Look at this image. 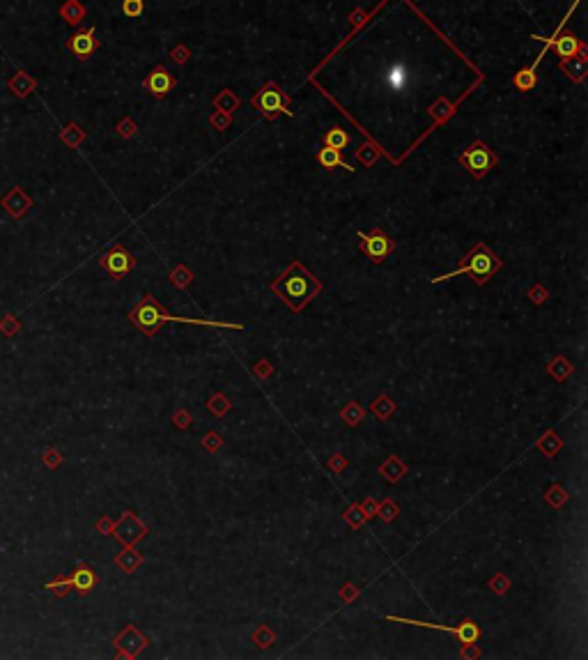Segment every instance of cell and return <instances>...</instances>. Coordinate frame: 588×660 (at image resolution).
<instances>
[{"label": "cell", "instance_id": "1", "mask_svg": "<svg viewBox=\"0 0 588 660\" xmlns=\"http://www.w3.org/2000/svg\"><path fill=\"white\" fill-rule=\"evenodd\" d=\"M131 325H136L145 336H152L156 332H161V327L166 322H177V325H195V327H214V329H232V332H244V325L241 322H223V320H200V318H179V316H170V313L163 309V306L156 302V297L145 293L143 300H140L133 309L127 313Z\"/></svg>", "mask_w": 588, "mask_h": 660}, {"label": "cell", "instance_id": "2", "mask_svg": "<svg viewBox=\"0 0 588 660\" xmlns=\"http://www.w3.org/2000/svg\"><path fill=\"white\" fill-rule=\"evenodd\" d=\"M271 293L283 300L294 313H301L315 297L322 293L324 286L315 274L306 270V265L292 261L276 279L271 281Z\"/></svg>", "mask_w": 588, "mask_h": 660}, {"label": "cell", "instance_id": "3", "mask_svg": "<svg viewBox=\"0 0 588 660\" xmlns=\"http://www.w3.org/2000/svg\"><path fill=\"white\" fill-rule=\"evenodd\" d=\"M501 267H504V261L494 254V251L488 247V244H476L469 254L462 258V263L458 270H453L448 274H444V277H435L430 279L432 283H442L446 279H453V277H462V274H472V279L476 286H485L494 274L501 272Z\"/></svg>", "mask_w": 588, "mask_h": 660}, {"label": "cell", "instance_id": "4", "mask_svg": "<svg viewBox=\"0 0 588 660\" xmlns=\"http://www.w3.org/2000/svg\"><path fill=\"white\" fill-rule=\"evenodd\" d=\"M386 622L405 624V626H419V628H430V631H444V633L453 635V638H458L462 647H465V644H478V642L483 640V631H481V626H478L472 617H467L465 622H462L460 626L425 624V622H419V619H407V617H386Z\"/></svg>", "mask_w": 588, "mask_h": 660}, {"label": "cell", "instance_id": "5", "mask_svg": "<svg viewBox=\"0 0 588 660\" xmlns=\"http://www.w3.org/2000/svg\"><path fill=\"white\" fill-rule=\"evenodd\" d=\"M460 163L465 166L474 177H485L488 173L499 163V156L494 154L483 140H474L465 152L460 154Z\"/></svg>", "mask_w": 588, "mask_h": 660}, {"label": "cell", "instance_id": "6", "mask_svg": "<svg viewBox=\"0 0 588 660\" xmlns=\"http://www.w3.org/2000/svg\"><path fill=\"white\" fill-rule=\"evenodd\" d=\"M356 237H359L361 254H363L365 258H370L375 265H379V263L386 261V258L393 254V249H395V242L391 240L389 235L382 230V228H372L370 233L359 230Z\"/></svg>", "mask_w": 588, "mask_h": 660}, {"label": "cell", "instance_id": "7", "mask_svg": "<svg viewBox=\"0 0 588 660\" xmlns=\"http://www.w3.org/2000/svg\"><path fill=\"white\" fill-rule=\"evenodd\" d=\"M253 104H255V108H260L264 117H276L278 113L289 115V111H287L289 99L276 83H266L264 88L253 97Z\"/></svg>", "mask_w": 588, "mask_h": 660}, {"label": "cell", "instance_id": "8", "mask_svg": "<svg viewBox=\"0 0 588 660\" xmlns=\"http://www.w3.org/2000/svg\"><path fill=\"white\" fill-rule=\"evenodd\" d=\"M111 534H113L117 541H120L124 548H133V545L138 543V541L145 538L147 527L138 520L133 511H124L120 520L113 525V531H111Z\"/></svg>", "mask_w": 588, "mask_h": 660}, {"label": "cell", "instance_id": "9", "mask_svg": "<svg viewBox=\"0 0 588 660\" xmlns=\"http://www.w3.org/2000/svg\"><path fill=\"white\" fill-rule=\"evenodd\" d=\"M133 267H136V258H133L122 244H115L108 254H104V258H101V270H104L108 277H113L115 281L127 277Z\"/></svg>", "mask_w": 588, "mask_h": 660}, {"label": "cell", "instance_id": "10", "mask_svg": "<svg viewBox=\"0 0 588 660\" xmlns=\"http://www.w3.org/2000/svg\"><path fill=\"white\" fill-rule=\"evenodd\" d=\"M150 640L145 635L138 633V628L133 624H127V628L115 638V647H117V656L120 658H136L140 651H143Z\"/></svg>", "mask_w": 588, "mask_h": 660}, {"label": "cell", "instance_id": "11", "mask_svg": "<svg viewBox=\"0 0 588 660\" xmlns=\"http://www.w3.org/2000/svg\"><path fill=\"white\" fill-rule=\"evenodd\" d=\"M69 51L74 53L78 60L90 58L92 53L97 51V37H95V28H88L83 33H76L72 39H69Z\"/></svg>", "mask_w": 588, "mask_h": 660}, {"label": "cell", "instance_id": "12", "mask_svg": "<svg viewBox=\"0 0 588 660\" xmlns=\"http://www.w3.org/2000/svg\"><path fill=\"white\" fill-rule=\"evenodd\" d=\"M97 573L92 571V566H88V564H78L76 566V571L72 573V578H69V585H72V589H76V594L78 596H88L92 589L97 587Z\"/></svg>", "mask_w": 588, "mask_h": 660}, {"label": "cell", "instance_id": "13", "mask_svg": "<svg viewBox=\"0 0 588 660\" xmlns=\"http://www.w3.org/2000/svg\"><path fill=\"white\" fill-rule=\"evenodd\" d=\"M172 85H175V81H172V76L166 67H154L150 76L145 78V88L150 90L156 99L166 97V94L172 90Z\"/></svg>", "mask_w": 588, "mask_h": 660}, {"label": "cell", "instance_id": "14", "mask_svg": "<svg viewBox=\"0 0 588 660\" xmlns=\"http://www.w3.org/2000/svg\"><path fill=\"white\" fill-rule=\"evenodd\" d=\"M552 49H556V53H559L563 60H575L579 53H584V44L572 33H566L554 39Z\"/></svg>", "mask_w": 588, "mask_h": 660}, {"label": "cell", "instance_id": "15", "mask_svg": "<svg viewBox=\"0 0 588 660\" xmlns=\"http://www.w3.org/2000/svg\"><path fill=\"white\" fill-rule=\"evenodd\" d=\"M407 471H409V467H407V462L400 460L398 455H389L379 465V476L389 483H400L407 476Z\"/></svg>", "mask_w": 588, "mask_h": 660}, {"label": "cell", "instance_id": "16", "mask_svg": "<svg viewBox=\"0 0 588 660\" xmlns=\"http://www.w3.org/2000/svg\"><path fill=\"white\" fill-rule=\"evenodd\" d=\"M315 159H317V163H319V166H322L324 170L345 168L347 173H354V166H349V163L342 159V154H340L338 150H333V147L322 145V147H319V150H317Z\"/></svg>", "mask_w": 588, "mask_h": 660}, {"label": "cell", "instance_id": "17", "mask_svg": "<svg viewBox=\"0 0 588 660\" xmlns=\"http://www.w3.org/2000/svg\"><path fill=\"white\" fill-rule=\"evenodd\" d=\"M563 446H566V442L561 439V435L559 433H554V430H547V433L543 435L536 442V449L545 455V458H554L556 453H561L563 451Z\"/></svg>", "mask_w": 588, "mask_h": 660}, {"label": "cell", "instance_id": "18", "mask_svg": "<svg viewBox=\"0 0 588 660\" xmlns=\"http://www.w3.org/2000/svg\"><path fill=\"white\" fill-rule=\"evenodd\" d=\"M547 373H550L556 382H566L568 377L575 373V366L570 364V361L566 359V357H554L550 364H547Z\"/></svg>", "mask_w": 588, "mask_h": 660}, {"label": "cell", "instance_id": "19", "mask_svg": "<svg viewBox=\"0 0 588 660\" xmlns=\"http://www.w3.org/2000/svg\"><path fill=\"white\" fill-rule=\"evenodd\" d=\"M322 143H324L326 147H333V150L342 152L345 147L349 145V133L345 131L342 127H331V129H329L324 136H322Z\"/></svg>", "mask_w": 588, "mask_h": 660}, {"label": "cell", "instance_id": "20", "mask_svg": "<svg viewBox=\"0 0 588 660\" xmlns=\"http://www.w3.org/2000/svg\"><path fill=\"white\" fill-rule=\"evenodd\" d=\"M370 410H372V414L377 416L379 421H389L391 416L395 414L398 405L393 403V400L389 398V394H382V396L375 398V403L370 405Z\"/></svg>", "mask_w": 588, "mask_h": 660}, {"label": "cell", "instance_id": "21", "mask_svg": "<svg viewBox=\"0 0 588 660\" xmlns=\"http://www.w3.org/2000/svg\"><path fill=\"white\" fill-rule=\"evenodd\" d=\"M115 564L120 566L124 573H133L140 564H143V557H140L133 548H124L122 552L115 557Z\"/></svg>", "mask_w": 588, "mask_h": 660}, {"label": "cell", "instance_id": "22", "mask_svg": "<svg viewBox=\"0 0 588 660\" xmlns=\"http://www.w3.org/2000/svg\"><path fill=\"white\" fill-rule=\"evenodd\" d=\"M250 640H253V644L257 649H271L273 644H276V633L271 631V626L262 624V626H257L253 631Z\"/></svg>", "mask_w": 588, "mask_h": 660}, {"label": "cell", "instance_id": "23", "mask_svg": "<svg viewBox=\"0 0 588 660\" xmlns=\"http://www.w3.org/2000/svg\"><path fill=\"white\" fill-rule=\"evenodd\" d=\"M363 416H365V410L356 403V400H349V403L340 410V419L347 423V426H352V428L359 426V423L363 421Z\"/></svg>", "mask_w": 588, "mask_h": 660}, {"label": "cell", "instance_id": "24", "mask_svg": "<svg viewBox=\"0 0 588 660\" xmlns=\"http://www.w3.org/2000/svg\"><path fill=\"white\" fill-rule=\"evenodd\" d=\"M545 504L547 506H552V508H561V506H566V501H568V490L563 488V485H559V483H554L552 488H547L545 490Z\"/></svg>", "mask_w": 588, "mask_h": 660}, {"label": "cell", "instance_id": "25", "mask_svg": "<svg viewBox=\"0 0 588 660\" xmlns=\"http://www.w3.org/2000/svg\"><path fill=\"white\" fill-rule=\"evenodd\" d=\"M342 520L347 522L352 529H361L368 522V518H365L363 511H361L359 504H349L347 508L342 511Z\"/></svg>", "mask_w": 588, "mask_h": 660}, {"label": "cell", "instance_id": "26", "mask_svg": "<svg viewBox=\"0 0 588 660\" xmlns=\"http://www.w3.org/2000/svg\"><path fill=\"white\" fill-rule=\"evenodd\" d=\"M230 407H232L230 398H228V396H223L221 391H216V394H211L209 403H207V410H209L211 414H214V416H223V414H228V412H230Z\"/></svg>", "mask_w": 588, "mask_h": 660}, {"label": "cell", "instance_id": "27", "mask_svg": "<svg viewBox=\"0 0 588 660\" xmlns=\"http://www.w3.org/2000/svg\"><path fill=\"white\" fill-rule=\"evenodd\" d=\"M193 272L189 270L186 265H177L175 270H172V274H170V281L175 283V288H179V290H186L193 283Z\"/></svg>", "mask_w": 588, "mask_h": 660}, {"label": "cell", "instance_id": "28", "mask_svg": "<svg viewBox=\"0 0 588 660\" xmlns=\"http://www.w3.org/2000/svg\"><path fill=\"white\" fill-rule=\"evenodd\" d=\"M488 589L497 596H506L508 589H511V578H508L506 573H497V575H492L488 580Z\"/></svg>", "mask_w": 588, "mask_h": 660}, {"label": "cell", "instance_id": "29", "mask_svg": "<svg viewBox=\"0 0 588 660\" xmlns=\"http://www.w3.org/2000/svg\"><path fill=\"white\" fill-rule=\"evenodd\" d=\"M377 515L382 518L384 522H393L395 518L400 515V506L395 504L393 499H384V501H377Z\"/></svg>", "mask_w": 588, "mask_h": 660}, {"label": "cell", "instance_id": "30", "mask_svg": "<svg viewBox=\"0 0 588 660\" xmlns=\"http://www.w3.org/2000/svg\"><path fill=\"white\" fill-rule=\"evenodd\" d=\"M223 437L216 433V430H209V433H205L202 435V439H200V446L205 451H209V453H216V451H221L223 449Z\"/></svg>", "mask_w": 588, "mask_h": 660}, {"label": "cell", "instance_id": "31", "mask_svg": "<svg viewBox=\"0 0 588 660\" xmlns=\"http://www.w3.org/2000/svg\"><path fill=\"white\" fill-rule=\"evenodd\" d=\"M46 589H51L56 596L65 599V596L72 592V585H69V578H56V580H51V582H46Z\"/></svg>", "mask_w": 588, "mask_h": 660}, {"label": "cell", "instance_id": "32", "mask_svg": "<svg viewBox=\"0 0 588 660\" xmlns=\"http://www.w3.org/2000/svg\"><path fill=\"white\" fill-rule=\"evenodd\" d=\"M191 421H193V416L189 410H184V407H177V410L172 412V423H175L177 430H186L191 426Z\"/></svg>", "mask_w": 588, "mask_h": 660}, {"label": "cell", "instance_id": "33", "mask_svg": "<svg viewBox=\"0 0 588 660\" xmlns=\"http://www.w3.org/2000/svg\"><path fill=\"white\" fill-rule=\"evenodd\" d=\"M143 7H145V0H124V3H122V12H124V17L136 19V17H140V14H143Z\"/></svg>", "mask_w": 588, "mask_h": 660}, {"label": "cell", "instance_id": "34", "mask_svg": "<svg viewBox=\"0 0 588 660\" xmlns=\"http://www.w3.org/2000/svg\"><path fill=\"white\" fill-rule=\"evenodd\" d=\"M338 596H340L342 605H349L352 601H356L359 596H361V589H359L356 585H352V582H345V585L338 589Z\"/></svg>", "mask_w": 588, "mask_h": 660}, {"label": "cell", "instance_id": "35", "mask_svg": "<svg viewBox=\"0 0 588 660\" xmlns=\"http://www.w3.org/2000/svg\"><path fill=\"white\" fill-rule=\"evenodd\" d=\"M527 297L529 300L536 304V306H543L547 300H550V293H547V288L545 286H540V283H536L533 288H529V293H527Z\"/></svg>", "mask_w": 588, "mask_h": 660}, {"label": "cell", "instance_id": "36", "mask_svg": "<svg viewBox=\"0 0 588 660\" xmlns=\"http://www.w3.org/2000/svg\"><path fill=\"white\" fill-rule=\"evenodd\" d=\"M536 81H538L536 74H531L529 69H522V72L515 76V85H517L520 90H531L533 85H536Z\"/></svg>", "mask_w": 588, "mask_h": 660}, {"label": "cell", "instance_id": "37", "mask_svg": "<svg viewBox=\"0 0 588 660\" xmlns=\"http://www.w3.org/2000/svg\"><path fill=\"white\" fill-rule=\"evenodd\" d=\"M253 373H255V377H260V380H269V377L273 375V366H271V361H269V359H260V361H255V364H253Z\"/></svg>", "mask_w": 588, "mask_h": 660}, {"label": "cell", "instance_id": "38", "mask_svg": "<svg viewBox=\"0 0 588 660\" xmlns=\"http://www.w3.org/2000/svg\"><path fill=\"white\" fill-rule=\"evenodd\" d=\"M389 85L393 90H400L405 85V69H402V65H395V67H391V72H389Z\"/></svg>", "mask_w": 588, "mask_h": 660}, {"label": "cell", "instance_id": "39", "mask_svg": "<svg viewBox=\"0 0 588 660\" xmlns=\"http://www.w3.org/2000/svg\"><path fill=\"white\" fill-rule=\"evenodd\" d=\"M347 465H349V460L345 458L342 453H333L331 458H329V469H331L333 474H342V471L347 469Z\"/></svg>", "mask_w": 588, "mask_h": 660}, {"label": "cell", "instance_id": "40", "mask_svg": "<svg viewBox=\"0 0 588 660\" xmlns=\"http://www.w3.org/2000/svg\"><path fill=\"white\" fill-rule=\"evenodd\" d=\"M359 506H361V511H363V513H365L368 520L377 515V501H375V497H365L363 501H361Z\"/></svg>", "mask_w": 588, "mask_h": 660}, {"label": "cell", "instance_id": "41", "mask_svg": "<svg viewBox=\"0 0 588 660\" xmlns=\"http://www.w3.org/2000/svg\"><path fill=\"white\" fill-rule=\"evenodd\" d=\"M44 462H46V467H51V469H56V467H60V462H62V455L58 453V451H46L44 453Z\"/></svg>", "mask_w": 588, "mask_h": 660}, {"label": "cell", "instance_id": "42", "mask_svg": "<svg viewBox=\"0 0 588 660\" xmlns=\"http://www.w3.org/2000/svg\"><path fill=\"white\" fill-rule=\"evenodd\" d=\"M483 651L478 649V644H465L460 651V658H481Z\"/></svg>", "mask_w": 588, "mask_h": 660}, {"label": "cell", "instance_id": "43", "mask_svg": "<svg viewBox=\"0 0 588 660\" xmlns=\"http://www.w3.org/2000/svg\"><path fill=\"white\" fill-rule=\"evenodd\" d=\"M365 150H359V159L365 163V166H372L375 163V159H377V152H372L370 150V145H363Z\"/></svg>", "mask_w": 588, "mask_h": 660}, {"label": "cell", "instance_id": "44", "mask_svg": "<svg viewBox=\"0 0 588 660\" xmlns=\"http://www.w3.org/2000/svg\"><path fill=\"white\" fill-rule=\"evenodd\" d=\"M113 520H108V518H101V520L97 522V531L99 534H104V536H111V531H113Z\"/></svg>", "mask_w": 588, "mask_h": 660}, {"label": "cell", "instance_id": "45", "mask_svg": "<svg viewBox=\"0 0 588 660\" xmlns=\"http://www.w3.org/2000/svg\"><path fill=\"white\" fill-rule=\"evenodd\" d=\"M0 329H3V334L12 336V334H17L19 325H17V320H12V318H5V320H3V325H0Z\"/></svg>", "mask_w": 588, "mask_h": 660}]
</instances>
